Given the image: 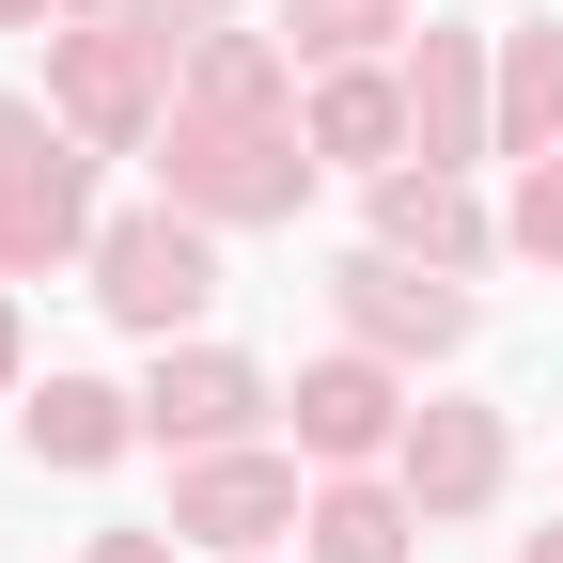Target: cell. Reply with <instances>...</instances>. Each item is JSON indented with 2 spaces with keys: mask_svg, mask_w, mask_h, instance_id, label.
Masks as SVG:
<instances>
[{
  "mask_svg": "<svg viewBox=\"0 0 563 563\" xmlns=\"http://www.w3.org/2000/svg\"><path fill=\"white\" fill-rule=\"evenodd\" d=\"M95 298L125 313V329H188L203 298H220V251H203V220H188V203H157V220H110L95 235Z\"/></svg>",
  "mask_w": 563,
  "mask_h": 563,
  "instance_id": "277c9868",
  "label": "cell"
},
{
  "mask_svg": "<svg viewBox=\"0 0 563 563\" xmlns=\"http://www.w3.org/2000/svg\"><path fill=\"white\" fill-rule=\"evenodd\" d=\"M282 32H203L188 47V79H173V110H282Z\"/></svg>",
  "mask_w": 563,
  "mask_h": 563,
  "instance_id": "2e32d148",
  "label": "cell"
},
{
  "mask_svg": "<svg viewBox=\"0 0 563 563\" xmlns=\"http://www.w3.org/2000/svg\"><path fill=\"white\" fill-rule=\"evenodd\" d=\"M298 125H313V157H344V173H407L422 157V141H407V79H376V63H329Z\"/></svg>",
  "mask_w": 563,
  "mask_h": 563,
  "instance_id": "8fae6325",
  "label": "cell"
},
{
  "mask_svg": "<svg viewBox=\"0 0 563 563\" xmlns=\"http://www.w3.org/2000/svg\"><path fill=\"white\" fill-rule=\"evenodd\" d=\"M313 563H407V532H422V501H407V485H361V470H344V485H313Z\"/></svg>",
  "mask_w": 563,
  "mask_h": 563,
  "instance_id": "5bb4252c",
  "label": "cell"
},
{
  "mask_svg": "<svg viewBox=\"0 0 563 563\" xmlns=\"http://www.w3.org/2000/svg\"><path fill=\"white\" fill-rule=\"evenodd\" d=\"M329 298H344V329H361L376 361H439V344H470V298H454V282H422L407 251H344Z\"/></svg>",
  "mask_w": 563,
  "mask_h": 563,
  "instance_id": "8992f818",
  "label": "cell"
},
{
  "mask_svg": "<svg viewBox=\"0 0 563 563\" xmlns=\"http://www.w3.org/2000/svg\"><path fill=\"white\" fill-rule=\"evenodd\" d=\"M63 16H95V0H63Z\"/></svg>",
  "mask_w": 563,
  "mask_h": 563,
  "instance_id": "cb8c5ba5",
  "label": "cell"
},
{
  "mask_svg": "<svg viewBox=\"0 0 563 563\" xmlns=\"http://www.w3.org/2000/svg\"><path fill=\"white\" fill-rule=\"evenodd\" d=\"M251 422H266V376L235 344H188V361H157V391H141V439H173V454H235Z\"/></svg>",
  "mask_w": 563,
  "mask_h": 563,
  "instance_id": "ba28073f",
  "label": "cell"
},
{
  "mask_svg": "<svg viewBox=\"0 0 563 563\" xmlns=\"http://www.w3.org/2000/svg\"><path fill=\"white\" fill-rule=\"evenodd\" d=\"M501 235H517L532 266H563V157H532V173H517V220H501Z\"/></svg>",
  "mask_w": 563,
  "mask_h": 563,
  "instance_id": "d6986e66",
  "label": "cell"
},
{
  "mask_svg": "<svg viewBox=\"0 0 563 563\" xmlns=\"http://www.w3.org/2000/svg\"><path fill=\"white\" fill-rule=\"evenodd\" d=\"M125 439H141V391H110V376H47L32 391V454L47 470H110Z\"/></svg>",
  "mask_w": 563,
  "mask_h": 563,
  "instance_id": "4fadbf2b",
  "label": "cell"
},
{
  "mask_svg": "<svg viewBox=\"0 0 563 563\" xmlns=\"http://www.w3.org/2000/svg\"><path fill=\"white\" fill-rule=\"evenodd\" d=\"M0 376H16V298H0Z\"/></svg>",
  "mask_w": 563,
  "mask_h": 563,
  "instance_id": "7402d4cb",
  "label": "cell"
},
{
  "mask_svg": "<svg viewBox=\"0 0 563 563\" xmlns=\"http://www.w3.org/2000/svg\"><path fill=\"white\" fill-rule=\"evenodd\" d=\"M391 32H422L407 0H282V47H298V63H376Z\"/></svg>",
  "mask_w": 563,
  "mask_h": 563,
  "instance_id": "e0dca14e",
  "label": "cell"
},
{
  "mask_svg": "<svg viewBox=\"0 0 563 563\" xmlns=\"http://www.w3.org/2000/svg\"><path fill=\"white\" fill-rule=\"evenodd\" d=\"M251 563H266V548H251Z\"/></svg>",
  "mask_w": 563,
  "mask_h": 563,
  "instance_id": "d4e9b609",
  "label": "cell"
},
{
  "mask_svg": "<svg viewBox=\"0 0 563 563\" xmlns=\"http://www.w3.org/2000/svg\"><path fill=\"white\" fill-rule=\"evenodd\" d=\"M407 439V391H391V361L361 344V361H313L298 376V454H329V470H361V454H391Z\"/></svg>",
  "mask_w": 563,
  "mask_h": 563,
  "instance_id": "30bf717a",
  "label": "cell"
},
{
  "mask_svg": "<svg viewBox=\"0 0 563 563\" xmlns=\"http://www.w3.org/2000/svg\"><path fill=\"white\" fill-rule=\"evenodd\" d=\"M173 79L188 63L157 32H125V16H63L47 32V110H63V141H95V157H141V141L173 125Z\"/></svg>",
  "mask_w": 563,
  "mask_h": 563,
  "instance_id": "7a4b0ae2",
  "label": "cell"
},
{
  "mask_svg": "<svg viewBox=\"0 0 563 563\" xmlns=\"http://www.w3.org/2000/svg\"><path fill=\"white\" fill-rule=\"evenodd\" d=\"M95 563H173V532H95Z\"/></svg>",
  "mask_w": 563,
  "mask_h": 563,
  "instance_id": "ffe728a7",
  "label": "cell"
},
{
  "mask_svg": "<svg viewBox=\"0 0 563 563\" xmlns=\"http://www.w3.org/2000/svg\"><path fill=\"white\" fill-rule=\"evenodd\" d=\"M157 173H173V203L203 235H251V220H298L329 157H313L298 110H173L157 125Z\"/></svg>",
  "mask_w": 563,
  "mask_h": 563,
  "instance_id": "6da1fadb",
  "label": "cell"
},
{
  "mask_svg": "<svg viewBox=\"0 0 563 563\" xmlns=\"http://www.w3.org/2000/svg\"><path fill=\"white\" fill-rule=\"evenodd\" d=\"M391 79H407V141H422V173H454V157H485V141H501V63H485V32L422 16Z\"/></svg>",
  "mask_w": 563,
  "mask_h": 563,
  "instance_id": "5b68a950",
  "label": "cell"
},
{
  "mask_svg": "<svg viewBox=\"0 0 563 563\" xmlns=\"http://www.w3.org/2000/svg\"><path fill=\"white\" fill-rule=\"evenodd\" d=\"M501 157H563V16L501 32Z\"/></svg>",
  "mask_w": 563,
  "mask_h": 563,
  "instance_id": "9a60e30c",
  "label": "cell"
},
{
  "mask_svg": "<svg viewBox=\"0 0 563 563\" xmlns=\"http://www.w3.org/2000/svg\"><path fill=\"white\" fill-rule=\"evenodd\" d=\"M47 16H63V0H0V32H47Z\"/></svg>",
  "mask_w": 563,
  "mask_h": 563,
  "instance_id": "44dd1931",
  "label": "cell"
},
{
  "mask_svg": "<svg viewBox=\"0 0 563 563\" xmlns=\"http://www.w3.org/2000/svg\"><path fill=\"white\" fill-rule=\"evenodd\" d=\"M517 563H563V532H532V548H517Z\"/></svg>",
  "mask_w": 563,
  "mask_h": 563,
  "instance_id": "603a6c76",
  "label": "cell"
},
{
  "mask_svg": "<svg viewBox=\"0 0 563 563\" xmlns=\"http://www.w3.org/2000/svg\"><path fill=\"white\" fill-rule=\"evenodd\" d=\"M95 16H125V32H157V47L188 63L203 32H235V0H95Z\"/></svg>",
  "mask_w": 563,
  "mask_h": 563,
  "instance_id": "ac0fdd59",
  "label": "cell"
},
{
  "mask_svg": "<svg viewBox=\"0 0 563 563\" xmlns=\"http://www.w3.org/2000/svg\"><path fill=\"white\" fill-rule=\"evenodd\" d=\"M298 517H313V501H298V470H282V454H251V439H235V454H188V470H173V532L235 548V563H251L266 532H298Z\"/></svg>",
  "mask_w": 563,
  "mask_h": 563,
  "instance_id": "52a82bcc",
  "label": "cell"
},
{
  "mask_svg": "<svg viewBox=\"0 0 563 563\" xmlns=\"http://www.w3.org/2000/svg\"><path fill=\"white\" fill-rule=\"evenodd\" d=\"M376 251H407V266H470V251H485V203H470L454 173L407 157V173H376Z\"/></svg>",
  "mask_w": 563,
  "mask_h": 563,
  "instance_id": "7c38bea8",
  "label": "cell"
},
{
  "mask_svg": "<svg viewBox=\"0 0 563 563\" xmlns=\"http://www.w3.org/2000/svg\"><path fill=\"white\" fill-rule=\"evenodd\" d=\"M391 485L422 517H470V501H501V422L485 407H407V439H391Z\"/></svg>",
  "mask_w": 563,
  "mask_h": 563,
  "instance_id": "9c48e42d",
  "label": "cell"
},
{
  "mask_svg": "<svg viewBox=\"0 0 563 563\" xmlns=\"http://www.w3.org/2000/svg\"><path fill=\"white\" fill-rule=\"evenodd\" d=\"M63 251H95V157L47 141V110L0 95V282H32Z\"/></svg>",
  "mask_w": 563,
  "mask_h": 563,
  "instance_id": "3957f363",
  "label": "cell"
}]
</instances>
